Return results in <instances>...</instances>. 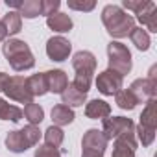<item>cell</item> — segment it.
<instances>
[{
  "label": "cell",
  "instance_id": "cell-1",
  "mask_svg": "<svg viewBox=\"0 0 157 157\" xmlns=\"http://www.w3.org/2000/svg\"><path fill=\"white\" fill-rule=\"evenodd\" d=\"M102 22L113 39H124L135 28V19L115 4H107L102 10Z\"/></svg>",
  "mask_w": 157,
  "mask_h": 157
},
{
  "label": "cell",
  "instance_id": "cell-2",
  "mask_svg": "<svg viewBox=\"0 0 157 157\" xmlns=\"http://www.w3.org/2000/svg\"><path fill=\"white\" fill-rule=\"evenodd\" d=\"M2 52H4L8 63L11 65V68L17 72H24V70H30L35 67V57H33L30 46L21 39H8L2 44Z\"/></svg>",
  "mask_w": 157,
  "mask_h": 157
},
{
  "label": "cell",
  "instance_id": "cell-3",
  "mask_svg": "<svg viewBox=\"0 0 157 157\" xmlns=\"http://www.w3.org/2000/svg\"><path fill=\"white\" fill-rule=\"evenodd\" d=\"M41 139V131L37 126H24L22 129H15L10 131L6 135V148L11 153H24L26 150H30L32 146H35Z\"/></svg>",
  "mask_w": 157,
  "mask_h": 157
},
{
  "label": "cell",
  "instance_id": "cell-4",
  "mask_svg": "<svg viewBox=\"0 0 157 157\" xmlns=\"http://www.w3.org/2000/svg\"><path fill=\"white\" fill-rule=\"evenodd\" d=\"M107 57H109V70H115L122 78L131 70V52L126 44L118 41H111L107 44Z\"/></svg>",
  "mask_w": 157,
  "mask_h": 157
},
{
  "label": "cell",
  "instance_id": "cell-5",
  "mask_svg": "<svg viewBox=\"0 0 157 157\" xmlns=\"http://www.w3.org/2000/svg\"><path fill=\"white\" fill-rule=\"evenodd\" d=\"M102 133L107 140H115L120 135L135 133V124L126 117H107L102 120Z\"/></svg>",
  "mask_w": 157,
  "mask_h": 157
},
{
  "label": "cell",
  "instance_id": "cell-6",
  "mask_svg": "<svg viewBox=\"0 0 157 157\" xmlns=\"http://www.w3.org/2000/svg\"><path fill=\"white\" fill-rule=\"evenodd\" d=\"M129 91L131 94L137 98V102H148V100H153L155 94H157V80H155V68L150 70V76L148 78H139L135 80L131 85H129Z\"/></svg>",
  "mask_w": 157,
  "mask_h": 157
},
{
  "label": "cell",
  "instance_id": "cell-7",
  "mask_svg": "<svg viewBox=\"0 0 157 157\" xmlns=\"http://www.w3.org/2000/svg\"><path fill=\"white\" fill-rule=\"evenodd\" d=\"M4 94L10 98V100H15L19 104H32L33 102V96L28 89V83H26V78L22 76H10V80L4 87Z\"/></svg>",
  "mask_w": 157,
  "mask_h": 157
},
{
  "label": "cell",
  "instance_id": "cell-8",
  "mask_svg": "<svg viewBox=\"0 0 157 157\" xmlns=\"http://www.w3.org/2000/svg\"><path fill=\"white\" fill-rule=\"evenodd\" d=\"M107 144H109V140L98 129H87V133L82 139V148H83V153L85 155L104 157V153L107 150Z\"/></svg>",
  "mask_w": 157,
  "mask_h": 157
},
{
  "label": "cell",
  "instance_id": "cell-9",
  "mask_svg": "<svg viewBox=\"0 0 157 157\" xmlns=\"http://www.w3.org/2000/svg\"><path fill=\"white\" fill-rule=\"evenodd\" d=\"M122 82H124V78L120 74L107 68V70H104L96 76V89L104 96H113L122 89Z\"/></svg>",
  "mask_w": 157,
  "mask_h": 157
},
{
  "label": "cell",
  "instance_id": "cell-10",
  "mask_svg": "<svg viewBox=\"0 0 157 157\" xmlns=\"http://www.w3.org/2000/svg\"><path fill=\"white\" fill-rule=\"evenodd\" d=\"M70 50H72V44L68 39L61 37V35H56V37H50L48 43H46V56L52 59V61H65L68 59L70 56Z\"/></svg>",
  "mask_w": 157,
  "mask_h": 157
},
{
  "label": "cell",
  "instance_id": "cell-11",
  "mask_svg": "<svg viewBox=\"0 0 157 157\" xmlns=\"http://www.w3.org/2000/svg\"><path fill=\"white\" fill-rule=\"evenodd\" d=\"M72 68L76 70V74L80 76H91L94 74L96 70V57L93 52H87V50H80L76 52L74 57H72Z\"/></svg>",
  "mask_w": 157,
  "mask_h": 157
},
{
  "label": "cell",
  "instance_id": "cell-12",
  "mask_svg": "<svg viewBox=\"0 0 157 157\" xmlns=\"http://www.w3.org/2000/svg\"><path fill=\"white\" fill-rule=\"evenodd\" d=\"M135 150H137L135 133L120 135L113 142V155L111 157H135Z\"/></svg>",
  "mask_w": 157,
  "mask_h": 157
},
{
  "label": "cell",
  "instance_id": "cell-13",
  "mask_svg": "<svg viewBox=\"0 0 157 157\" xmlns=\"http://www.w3.org/2000/svg\"><path fill=\"white\" fill-rule=\"evenodd\" d=\"M46 76V85H48V93H54V94H61L67 85H68V78L67 74L61 70V68H56V70H48L44 72Z\"/></svg>",
  "mask_w": 157,
  "mask_h": 157
},
{
  "label": "cell",
  "instance_id": "cell-14",
  "mask_svg": "<svg viewBox=\"0 0 157 157\" xmlns=\"http://www.w3.org/2000/svg\"><path fill=\"white\" fill-rule=\"evenodd\" d=\"M85 117L93 118V120H104L107 117H111V105L105 100H91L85 104Z\"/></svg>",
  "mask_w": 157,
  "mask_h": 157
},
{
  "label": "cell",
  "instance_id": "cell-15",
  "mask_svg": "<svg viewBox=\"0 0 157 157\" xmlns=\"http://www.w3.org/2000/svg\"><path fill=\"white\" fill-rule=\"evenodd\" d=\"M61 100H63V105H67V107L72 109V107H80V105H83L85 100H87V94L80 93L72 83H68L67 89L61 93Z\"/></svg>",
  "mask_w": 157,
  "mask_h": 157
},
{
  "label": "cell",
  "instance_id": "cell-16",
  "mask_svg": "<svg viewBox=\"0 0 157 157\" xmlns=\"http://www.w3.org/2000/svg\"><path fill=\"white\" fill-rule=\"evenodd\" d=\"M46 26L57 33H67L72 30V19L67 15V13H54L52 17L46 19Z\"/></svg>",
  "mask_w": 157,
  "mask_h": 157
},
{
  "label": "cell",
  "instance_id": "cell-17",
  "mask_svg": "<svg viewBox=\"0 0 157 157\" xmlns=\"http://www.w3.org/2000/svg\"><path fill=\"white\" fill-rule=\"evenodd\" d=\"M74 118H76V117H74V111H72L70 107H67V105H63V104L52 107V122H54V126H57V128L68 126V124L74 122Z\"/></svg>",
  "mask_w": 157,
  "mask_h": 157
},
{
  "label": "cell",
  "instance_id": "cell-18",
  "mask_svg": "<svg viewBox=\"0 0 157 157\" xmlns=\"http://www.w3.org/2000/svg\"><path fill=\"white\" fill-rule=\"evenodd\" d=\"M139 126L148 128V129H155L157 128V102H155V98L146 102V107H144V111L140 115Z\"/></svg>",
  "mask_w": 157,
  "mask_h": 157
},
{
  "label": "cell",
  "instance_id": "cell-19",
  "mask_svg": "<svg viewBox=\"0 0 157 157\" xmlns=\"http://www.w3.org/2000/svg\"><path fill=\"white\" fill-rule=\"evenodd\" d=\"M26 83H28V89L32 93V96H44L48 93V85H46V76L44 72H39V74H33L30 78H26Z\"/></svg>",
  "mask_w": 157,
  "mask_h": 157
},
{
  "label": "cell",
  "instance_id": "cell-20",
  "mask_svg": "<svg viewBox=\"0 0 157 157\" xmlns=\"http://www.w3.org/2000/svg\"><path fill=\"white\" fill-rule=\"evenodd\" d=\"M2 26L6 30V35H17L21 30H22V17L19 15V11H8L4 17H2Z\"/></svg>",
  "mask_w": 157,
  "mask_h": 157
},
{
  "label": "cell",
  "instance_id": "cell-21",
  "mask_svg": "<svg viewBox=\"0 0 157 157\" xmlns=\"http://www.w3.org/2000/svg\"><path fill=\"white\" fill-rule=\"evenodd\" d=\"M137 19H139V22H140L148 32L157 33V6H155V2H153L144 13L137 15ZM142 26H140V28H142Z\"/></svg>",
  "mask_w": 157,
  "mask_h": 157
},
{
  "label": "cell",
  "instance_id": "cell-22",
  "mask_svg": "<svg viewBox=\"0 0 157 157\" xmlns=\"http://www.w3.org/2000/svg\"><path fill=\"white\" fill-rule=\"evenodd\" d=\"M22 118V109H19L13 104H8L6 100L0 98V120H11V122H19Z\"/></svg>",
  "mask_w": 157,
  "mask_h": 157
},
{
  "label": "cell",
  "instance_id": "cell-23",
  "mask_svg": "<svg viewBox=\"0 0 157 157\" xmlns=\"http://www.w3.org/2000/svg\"><path fill=\"white\" fill-rule=\"evenodd\" d=\"M115 102H117V105L120 107V109H124V111H131V109H135L137 107V98L131 94V91L129 89H120L117 94H115Z\"/></svg>",
  "mask_w": 157,
  "mask_h": 157
},
{
  "label": "cell",
  "instance_id": "cell-24",
  "mask_svg": "<svg viewBox=\"0 0 157 157\" xmlns=\"http://www.w3.org/2000/svg\"><path fill=\"white\" fill-rule=\"evenodd\" d=\"M129 39H131V43L140 50V52H146L148 48H150V35H148V32L146 30H142V28H133L131 30V33H129Z\"/></svg>",
  "mask_w": 157,
  "mask_h": 157
},
{
  "label": "cell",
  "instance_id": "cell-25",
  "mask_svg": "<svg viewBox=\"0 0 157 157\" xmlns=\"http://www.w3.org/2000/svg\"><path fill=\"white\" fill-rule=\"evenodd\" d=\"M22 115L26 117V120L32 124V126H37V124H41L43 120H44V111H43V107L39 105V104H28V105H24V111H22Z\"/></svg>",
  "mask_w": 157,
  "mask_h": 157
},
{
  "label": "cell",
  "instance_id": "cell-26",
  "mask_svg": "<svg viewBox=\"0 0 157 157\" xmlns=\"http://www.w3.org/2000/svg\"><path fill=\"white\" fill-rule=\"evenodd\" d=\"M19 15L24 19H35L41 15V0H24L21 2Z\"/></svg>",
  "mask_w": 157,
  "mask_h": 157
},
{
  "label": "cell",
  "instance_id": "cell-27",
  "mask_svg": "<svg viewBox=\"0 0 157 157\" xmlns=\"http://www.w3.org/2000/svg\"><path fill=\"white\" fill-rule=\"evenodd\" d=\"M63 139H65V133L61 128L57 126H50L46 131H44V144L46 146H52V148H59L63 144Z\"/></svg>",
  "mask_w": 157,
  "mask_h": 157
},
{
  "label": "cell",
  "instance_id": "cell-28",
  "mask_svg": "<svg viewBox=\"0 0 157 157\" xmlns=\"http://www.w3.org/2000/svg\"><path fill=\"white\" fill-rule=\"evenodd\" d=\"M151 4H153L151 0H146V2H142V0H124V2H122V10H128V11H133L135 15H140Z\"/></svg>",
  "mask_w": 157,
  "mask_h": 157
},
{
  "label": "cell",
  "instance_id": "cell-29",
  "mask_svg": "<svg viewBox=\"0 0 157 157\" xmlns=\"http://www.w3.org/2000/svg\"><path fill=\"white\" fill-rule=\"evenodd\" d=\"M135 133L140 140L142 146H150L153 140H155V129H148V128H142V126H137L135 128Z\"/></svg>",
  "mask_w": 157,
  "mask_h": 157
},
{
  "label": "cell",
  "instance_id": "cell-30",
  "mask_svg": "<svg viewBox=\"0 0 157 157\" xmlns=\"http://www.w3.org/2000/svg\"><path fill=\"white\" fill-rule=\"evenodd\" d=\"M59 6H61L59 0H41V15H44L48 19L54 13H57Z\"/></svg>",
  "mask_w": 157,
  "mask_h": 157
},
{
  "label": "cell",
  "instance_id": "cell-31",
  "mask_svg": "<svg viewBox=\"0 0 157 157\" xmlns=\"http://www.w3.org/2000/svg\"><path fill=\"white\" fill-rule=\"evenodd\" d=\"M33 157H61V151L57 148H52V146H39L33 153Z\"/></svg>",
  "mask_w": 157,
  "mask_h": 157
},
{
  "label": "cell",
  "instance_id": "cell-32",
  "mask_svg": "<svg viewBox=\"0 0 157 157\" xmlns=\"http://www.w3.org/2000/svg\"><path fill=\"white\" fill-rule=\"evenodd\" d=\"M68 8L76 10V11H93L96 8V2H93V0H89V2H76V0H70Z\"/></svg>",
  "mask_w": 157,
  "mask_h": 157
},
{
  "label": "cell",
  "instance_id": "cell-33",
  "mask_svg": "<svg viewBox=\"0 0 157 157\" xmlns=\"http://www.w3.org/2000/svg\"><path fill=\"white\" fill-rule=\"evenodd\" d=\"M8 80H10V74H6V72H0V93H4V87H6Z\"/></svg>",
  "mask_w": 157,
  "mask_h": 157
},
{
  "label": "cell",
  "instance_id": "cell-34",
  "mask_svg": "<svg viewBox=\"0 0 157 157\" xmlns=\"http://www.w3.org/2000/svg\"><path fill=\"white\" fill-rule=\"evenodd\" d=\"M6 4H8V8H15V10L21 8V2H19V0H6Z\"/></svg>",
  "mask_w": 157,
  "mask_h": 157
},
{
  "label": "cell",
  "instance_id": "cell-35",
  "mask_svg": "<svg viewBox=\"0 0 157 157\" xmlns=\"http://www.w3.org/2000/svg\"><path fill=\"white\" fill-rule=\"evenodd\" d=\"M8 35H6V30H4V26H2V22H0V43H2L4 39H6Z\"/></svg>",
  "mask_w": 157,
  "mask_h": 157
}]
</instances>
